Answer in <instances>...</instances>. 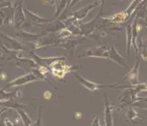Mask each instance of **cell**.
I'll return each mask as SVG.
<instances>
[{"label": "cell", "mask_w": 147, "mask_h": 126, "mask_svg": "<svg viewBox=\"0 0 147 126\" xmlns=\"http://www.w3.org/2000/svg\"><path fill=\"white\" fill-rule=\"evenodd\" d=\"M75 77L77 78V80L79 81V82L80 83V84H82V86H84L85 88H87L88 90L90 91H95L98 90V89H100V88H106V87H109V88H118L119 86L118 84H96V83H94V82H91V81H88L87 79L82 77L78 74H75Z\"/></svg>", "instance_id": "obj_1"}, {"label": "cell", "mask_w": 147, "mask_h": 126, "mask_svg": "<svg viewBox=\"0 0 147 126\" xmlns=\"http://www.w3.org/2000/svg\"><path fill=\"white\" fill-rule=\"evenodd\" d=\"M39 78L43 79L41 77L38 76V72H33V73H28V74H26V75L22 76V77H20L18 78H16L15 80L10 81V83L7 84V86H6V88H8L9 87H15V86H21V85H23V84H28V83H30V82H32V81H37L39 80ZM44 80V79H43Z\"/></svg>", "instance_id": "obj_2"}, {"label": "cell", "mask_w": 147, "mask_h": 126, "mask_svg": "<svg viewBox=\"0 0 147 126\" xmlns=\"http://www.w3.org/2000/svg\"><path fill=\"white\" fill-rule=\"evenodd\" d=\"M105 58H109V59L113 61L114 62L119 64L120 66H122L123 67L127 68V69H130L128 66H127V64L126 59L122 55H120L118 53V51L116 50L115 47H111L110 50L107 51V52H106V54L105 55Z\"/></svg>", "instance_id": "obj_3"}, {"label": "cell", "mask_w": 147, "mask_h": 126, "mask_svg": "<svg viewBox=\"0 0 147 126\" xmlns=\"http://www.w3.org/2000/svg\"><path fill=\"white\" fill-rule=\"evenodd\" d=\"M52 72L54 76H56L59 78H62L66 72H68L67 69H69V66H65L63 62L61 61H55L51 63V65Z\"/></svg>", "instance_id": "obj_4"}, {"label": "cell", "mask_w": 147, "mask_h": 126, "mask_svg": "<svg viewBox=\"0 0 147 126\" xmlns=\"http://www.w3.org/2000/svg\"><path fill=\"white\" fill-rule=\"evenodd\" d=\"M113 110L112 106L109 102L107 96H105V126H113Z\"/></svg>", "instance_id": "obj_5"}, {"label": "cell", "mask_w": 147, "mask_h": 126, "mask_svg": "<svg viewBox=\"0 0 147 126\" xmlns=\"http://www.w3.org/2000/svg\"><path fill=\"white\" fill-rule=\"evenodd\" d=\"M139 58L138 61L136 62V65L134 66V68L132 69V70L129 71L128 73L127 74L126 79L129 81L130 83L132 85H135V84H138V66H139Z\"/></svg>", "instance_id": "obj_6"}, {"label": "cell", "mask_w": 147, "mask_h": 126, "mask_svg": "<svg viewBox=\"0 0 147 126\" xmlns=\"http://www.w3.org/2000/svg\"><path fill=\"white\" fill-rule=\"evenodd\" d=\"M127 18H128V15L124 11V12H120L118 13V14H116L113 16L110 17L109 19V21L113 22V23H120V22H123V21H125Z\"/></svg>", "instance_id": "obj_7"}, {"label": "cell", "mask_w": 147, "mask_h": 126, "mask_svg": "<svg viewBox=\"0 0 147 126\" xmlns=\"http://www.w3.org/2000/svg\"><path fill=\"white\" fill-rule=\"evenodd\" d=\"M98 3V2H97V3H94V4H92V5H90V6H87V7H85V8H84L83 9H80V10L77 11V12L75 14L76 18H79V19L84 18L85 16L87 15V14L88 13V11H89L90 9H92V8L94 7V6H96Z\"/></svg>", "instance_id": "obj_8"}, {"label": "cell", "mask_w": 147, "mask_h": 126, "mask_svg": "<svg viewBox=\"0 0 147 126\" xmlns=\"http://www.w3.org/2000/svg\"><path fill=\"white\" fill-rule=\"evenodd\" d=\"M127 54H129L130 47L131 45L132 41H133V34H132V26L131 24H128L127 27Z\"/></svg>", "instance_id": "obj_9"}, {"label": "cell", "mask_w": 147, "mask_h": 126, "mask_svg": "<svg viewBox=\"0 0 147 126\" xmlns=\"http://www.w3.org/2000/svg\"><path fill=\"white\" fill-rule=\"evenodd\" d=\"M18 112L21 115L22 121H23V122L24 123L25 126H32V120L30 119V117L28 116L26 112H24L22 110H18Z\"/></svg>", "instance_id": "obj_10"}, {"label": "cell", "mask_w": 147, "mask_h": 126, "mask_svg": "<svg viewBox=\"0 0 147 126\" xmlns=\"http://www.w3.org/2000/svg\"><path fill=\"white\" fill-rule=\"evenodd\" d=\"M134 106H138L139 108H147V98L144 99H138V101H136L135 103H133Z\"/></svg>", "instance_id": "obj_11"}, {"label": "cell", "mask_w": 147, "mask_h": 126, "mask_svg": "<svg viewBox=\"0 0 147 126\" xmlns=\"http://www.w3.org/2000/svg\"><path fill=\"white\" fill-rule=\"evenodd\" d=\"M127 117L129 120H134L135 117H142V118H144L143 117L140 116L139 114H137V112H135L133 109L132 110H130L128 112H127Z\"/></svg>", "instance_id": "obj_12"}, {"label": "cell", "mask_w": 147, "mask_h": 126, "mask_svg": "<svg viewBox=\"0 0 147 126\" xmlns=\"http://www.w3.org/2000/svg\"><path fill=\"white\" fill-rule=\"evenodd\" d=\"M137 4H139V2L135 1V2H132V3H131V5L129 6V7H128L127 9L125 11V12L127 13V14L128 15V17H129V16L131 15V14L134 11V9L136 7V5H137Z\"/></svg>", "instance_id": "obj_13"}, {"label": "cell", "mask_w": 147, "mask_h": 126, "mask_svg": "<svg viewBox=\"0 0 147 126\" xmlns=\"http://www.w3.org/2000/svg\"><path fill=\"white\" fill-rule=\"evenodd\" d=\"M32 126H42V125H41V113H40V108L39 110V117L36 119V122L33 124Z\"/></svg>", "instance_id": "obj_14"}, {"label": "cell", "mask_w": 147, "mask_h": 126, "mask_svg": "<svg viewBox=\"0 0 147 126\" xmlns=\"http://www.w3.org/2000/svg\"><path fill=\"white\" fill-rule=\"evenodd\" d=\"M91 126H102L100 125L99 124V116H96V117L94 118L93 121H92V124H91Z\"/></svg>", "instance_id": "obj_15"}, {"label": "cell", "mask_w": 147, "mask_h": 126, "mask_svg": "<svg viewBox=\"0 0 147 126\" xmlns=\"http://www.w3.org/2000/svg\"><path fill=\"white\" fill-rule=\"evenodd\" d=\"M6 126H13V124L11 121H9L8 119H6Z\"/></svg>", "instance_id": "obj_16"}]
</instances>
